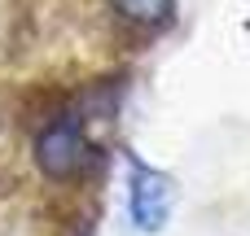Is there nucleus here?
Segmentation results:
<instances>
[{
  "instance_id": "f257e3e1",
  "label": "nucleus",
  "mask_w": 250,
  "mask_h": 236,
  "mask_svg": "<svg viewBox=\"0 0 250 236\" xmlns=\"http://www.w3.org/2000/svg\"><path fill=\"white\" fill-rule=\"evenodd\" d=\"M31 158L48 184H79L97 158V145L88 140V123L75 114V105H62L57 114L40 118Z\"/></svg>"
},
{
  "instance_id": "f03ea898",
  "label": "nucleus",
  "mask_w": 250,
  "mask_h": 236,
  "mask_svg": "<svg viewBox=\"0 0 250 236\" xmlns=\"http://www.w3.org/2000/svg\"><path fill=\"white\" fill-rule=\"evenodd\" d=\"M176 206V188L163 171L145 166L141 158H132V175H127V215L141 232H163Z\"/></svg>"
},
{
  "instance_id": "7ed1b4c3",
  "label": "nucleus",
  "mask_w": 250,
  "mask_h": 236,
  "mask_svg": "<svg viewBox=\"0 0 250 236\" xmlns=\"http://www.w3.org/2000/svg\"><path fill=\"white\" fill-rule=\"evenodd\" d=\"M110 9L132 26H158L171 13V0H110Z\"/></svg>"
}]
</instances>
